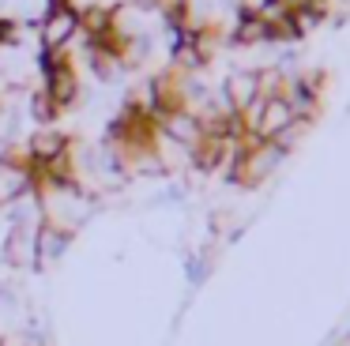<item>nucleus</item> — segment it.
Wrapping results in <instances>:
<instances>
[{
	"label": "nucleus",
	"mask_w": 350,
	"mask_h": 346,
	"mask_svg": "<svg viewBox=\"0 0 350 346\" xmlns=\"http://www.w3.org/2000/svg\"><path fill=\"white\" fill-rule=\"evenodd\" d=\"M275 4L294 19V27H297V34H301V38L312 34L320 23L332 19V0H275Z\"/></svg>",
	"instance_id": "nucleus-5"
},
{
	"label": "nucleus",
	"mask_w": 350,
	"mask_h": 346,
	"mask_svg": "<svg viewBox=\"0 0 350 346\" xmlns=\"http://www.w3.org/2000/svg\"><path fill=\"white\" fill-rule=\"evenodd\" d=\"M83 94L79 64L72 49H38V87L31 94V117L42 128H53L64 113L76 109Z\"/></svg>",
	"instance_id": "nucleus-1"
},
{
	"label": "nucleus",
	"mask_w": 350,
	"mask_h": 346,
	"mask_svg": "<svg viewBox=\"0 0 350 346\" xmlns=\"http://www.w3.org/2000/svg\"><path fill=\"white\" fill-rule=\"evenodd\" d=\"M79 0H42L38 23V49H72V42L79 38Z\"/></svg>",
	"instance_id": "nucleus-2"
},
{
	"label": "nucleus",
	"mask_w": 350,
	"mask_h": 346,
	"mask_svg": "<svg viewBox=\"0 0 350 346\" xmlns=\"http://www.w3.org/2000/svg\"><path fill=\"white\" fill-rule=\"evenodd\" d=\"M0 263H8L12 271H38V226L8 222L0 241Z\"/></svg>",
	"instance_id": "nucleus-4"
},
{
	"label": "nucleus",
	"mask_w": 350,
	"mask_h": 346,
	"mask_svg": "<svg viewBox=\"0 0 350 346\" xmlns=\"http://www.w3.org/2000/svg\"><path fill=\"white\" fill-rule=\"evenodd\" d=\"M68 248H72V233H68V230H61V226H49V222L38 226V271L57 267V263L68 256Z\"/></svg>",
	"instance_id": "nucleus-6"
},
{
	"label": "nucleus",
	"mask_w": 350,
	"mask_h": 346,
	"mask_svg": "<svg viewBox=\"0 0 350 346\" xmlns=\"http://www.w3.org/2000/svg\"><path fill=\"white\" fill-rule=\"evenodd\" d=\"M19 38H23V23H19L16 15L0 12V53H4V49H16Z\"/></svg>",
	"instance_id": "nucleus-7"
},
{
	"label": "nucleus",
	"mask_w": 350,
	"mask_h": 346,
	"mask_svg": "<svg viewBox=\"0 0 350 346\" xmlns=\"http://www.w3.org/2000/svg\"><path fill=\"white\" fill-rule=\"evenodd\" d=\"M282 162H286V150H279L275 143L245 139L241 150H237V162H234V170H230L226 181H230V185H241V188H260Z\"/></svg>",
	"instance_id": "nucleus-3"
}]
</instances>
